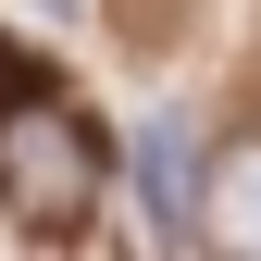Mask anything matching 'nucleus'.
I'll use <instances>...</instances> for the list:
<instances>
[{
    "instance_id": "f257e3e1",
    "label": "nucleus",
    "mask_w": 261,
    "mask_h": 261,
    "mask_svg": "<svg viewBox=\"0 0 261 261\" xmlns=\"http://www.w3.org/2000/svg\"><path fill=\"white\" fill-rule=\"evenodd\" d=\"M112 187V137L87 124V100H62L50 75H13L0 100V212L25 237H75Z\"/></svg>"
},
{
    "instance_id": "f03ea898",
    "label": "nucleus",
    "mask_w": 261,
    "mask_h": 261,
    "mask_svg": "<svg viewBox=\"0 0 261 261\" xmlns=\"http://www.w3.org/2000/svg\"><path fill=\"white\" fill-rule=\"evenodd\" d=\"M199 124H187V112H149V137H137V212H149V237L162 249H199Z\"/></svg>"
},
{
    "instance_id": "7ed1b4c3",
    "label": "nucleus",
    "mask_w": 261,
    "mask_h": 261,
    "mask_svg": "<svg viewBox=\"0 0 261 261\" xmlns=\"http://www.w3.org/2000/svg\"><path fill=\"white\" fill-rule=\"evenodd\" d=\"M199 237L237 249V261H261V137H237V149L212 162V212H199Z\"/></svg>"
},
{
    "instance_id": "20e7f679",
    "label": "nucleus",
    "mask_w": 261,
    "mask_h": 261,
    "mask_svg": "<svg viewBox=\"0 0 261 261\" xmlns=\"http://www.w3.org/2000/svg\"><path fill=\"white\" fill-rule=\"evenodd\" d=\"M25 13H50V25H75V13H87V0H25Z\"/></svg>"
},
{
    "instance_id": "39448f33",
    "label": "nucleus",
    "mask_w": 261,
    "mask_h": 261,
    "mask_svg": "<svg viewBox=\"0 0 261 261\" xmlns=\"http://www.w3.org/2000/svg\"><path fill=\"white\" fill-rule=\"evenodd\" d=\"M0 100H13V50H0Z\"/></svg>"
}]
</instances>
